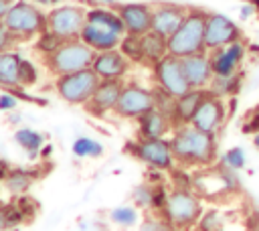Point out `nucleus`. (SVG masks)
I'll return each instance as SVG.
<instances>
[{
    "label": "nucleus",
    "instance_id": "nucleus-1",
    "mask_svg": "<svg viewBox=\"0 0 259 231\" xmlns=\"http://www.w3.org/2000/svg\"><path fill=\"white\" fill-rule=\"evenodd\" d=\"M170 144H172V152H174L176 164H180V166L208 168L219 158L217 136L200 132L192 124L176 126L172 130Z\"/></svg>",
    "mask_w": 259,
    "mask_h": 231
},
{
    "label": "nucleus",
    "instance_id": "nucleus-2",
    "mask_svg": "<svg viewBox=\"0 0 259 231\" xmlns=\"http://www.w3.org/2000/svg\"><path fill=\"white\" fill-rule=\"evenodd\" d=\"M125 34L127 30L117 10H113L111 6L87 8V18L81 30V41L89 45L95 53L119 49V43Z\"/></svg>",
    "mask_w": 259,
    "mask_h": 231
},
{
    "label": "nucleus",
    "instance_id": "nucleus-3",
    "mask_svg": "<svg viewBox=\"0 0 259 231\" xmlns=\"http://www.w3.org/2000/svg\"><path fill=\"white\" fill-rule=\"evenodd\" d=\"M208 12L202 8H188L186 18L178 26V30L168 38V55L184 59L188 55L204 53V30H206Z\"/></svg>",
    "mask_w": 259,
    "mask_h": 231
},
{
    "label": "nucleus",
    "instance_id": "nucleus-4",
    "mask_svg": "<svg viewBox=\"0 0 259 231\" xmlns=\"http://www.w3.org/2000/svg\"><path fill=\"white\" fill-rule=\"evenodd\" d=\"M2 22L16 41H28L47 30V12L30 0H14Z\"/></svg>",
    "mask_w": 259,
    "mask_h": 231
},
{
    "label": "nucleus",
    "instance_id": "nucleus-5",
    "mask_svg": "<svg viewBox=\"0 0 259 231\" xmlns=\"http://www.w3.org/2000/svg\"><path fill=\"white\" fill-rule=\"evenodd\" d=\"M202 213V201L194 188H172L168 195V203L162 211L164 219L180 231L194 227Z\"/></svg>",
    "mask_w": 259,
    "mask_h": 231
},
{
    "label": "nucleus",
    "instance_id": "nucleus-6",
    "mask_svg": "<svg viewBox=\"0 0 259 231\" xmlns=\"http://www.w3.org/2000/svg\"><path fill=\"white\" fill-rule=\"evenodd\" d=\"M93 59H95V51L89 45H85L81 38H73V41H65L53 55L47 57V67L53 75L61 77L89 69L93 65Z\"/></svg>",
    "mask_w": 259,
    "mask_h": 231
},
{
    "label": "nucleus",
    "instance_id": "nucleus-7",
    "mask_svg": "<svg viewBox=\"0 0 259 231\" xmlns=\"http://www.w3.org/2000/svg\"><path fill=\"white\" fill-rule=\"evenodd\" d=\"M99 77L97 73L89 67L83 71H75L69 75H61L55 81V89L59 93L61 99H65L71 105H87L91 95L95 93L97 85H99Z\"/></svg>",
    "mask_w": 259,
    "mask_h": 231
},
{
    "label": "nucleus",
    "instance_id": "nucleus-8",
    "mask_svg": "<svg viewBox=\"0 0 259 231\" xmlns=\"http://www.w3.org/2000/svg\"><path fill=\"white\" fill-rule=\"evenodd\" d=\"M85 18H87V8L77 4H59L53 6L47 14V28L55 32L61 41L81 38Z\"/></svg>",
    "mask_w": 259,
    "mask_h": 231
},
{
    "label": "nucleus",
    "instance_id": "nucleus-9",
    "mask_svg": "<svg viewBox=\"0 0 259 231\" xmlns=\"http://www.w3.org/2000/svg\"><path fill=\"white\" fill-rule=\"evenodd\" d=\"M125 150L130 154H134L140 162L148 164L152 170L170 172L172 168H176V158H174V152H172V144L166 138H158V140L138 138L136 142L127 144Z\"/></svg>",
    "mask_w": 259,
    "mask_h": 231
},
{
    "label": "nucleus",
    "instance_id": "nucleus-10",
    "mask_svg": "<svg viewBox=\"0 0 259 231\" xmlns=\"http://www.w3.org/2000/svg\"><path fill=\"white\" fill-rule=\"evenodd\" d=\"M154 81H156V87L164 89L166 93H170L172 97H180L184 95L190 87L186 75H184V69H182V59L178 57H172V55H166L162 61H158L154 67Z\"/></svg>",
    "mask_w": 259,
    "mask_h": 231
},
{
    "label": "nucleus",
    "instance_id": "nucleus-11",
    "mask_svg": "<svg viewBox=\"0 0 259 231\" xmlns=\"http://www.w3.org/2000/svg\"><path fill=\"white\" fill-rule=\"evenodd\" d=\"M235 41H243L241 26L223 12H208L206 16V30H204V45L206 51H214L227 47Z\"/></svg>",
    "mask_w": 259,
    "mask_h": 231
},
{
    "label": "nucleus",
    "instance_id": "nucleus-12",
    "mask_svg": "<svg viewBox=\"0 0 259 231\" xmlns=\"http://www.w3.org/2000/svg\"><path fill=\"white\" fill-rule=\"evenodd\" d=\"M154 107H156L154 89L142 87V85H138V83H127V85H123V89H121V95H119L115 113H117L119 118L138 120L140 115H144L146 111H150V109H154Z\"/></svg>",
    "mask_w": 259,
    "mask_h": 231
},
{
    "label": "nucleus",
    "instance_id": "nucleus-13",
    "mask_svg": "<svg viewBox=\"0 0 259 231\" xmlns=\"http://www.w3.org/2000/svg\"><path fill=\"white\" fill-rule=\"evenodd\" d=\"M208 91V89H206ZM229 107H227V99H221L217 95H210L206 93V97L202 99V103L198 105L196 113L192 115V126L200 132H206V134H219L221 128L225 126L227 118H229Z\"/></svg>",
    "mask_w": 259,
    "mask_h": 231
},
{
    "label": "nucleus",
    "instance_id": "nucleus-14",
    "mask_svg": "<svg viewBox=\"0 0 259 231\" xmlns=\"http://www.w3.org/2000/svg\"><path fill=\"white\" fill-rule=\"evenodd\" d=\"M208 55H210L214 77H231V75L241 73V67L247 57V47L243 41H235L227 47L208 51Z\"/></svg>",
    "mask_w": 259,
    "mask_h": 231
},
{
    "label": "nucleus",
    "instance_id": "nucleus-15",
    "mask_svg": "<svg viewBox=\"0 0 259 231\" xmlns=\"http://www.w3.org/2000/svg\"><path fill=\"white\" fill-rule=\"evenodd\" d=\"M188 8L176 2H162L158 6H154L152 10V30L170 38L178 26L182 24V20L186 18Z\"/></svg>",
    "mask_w": 259,
    "mask_h": 231
},
{
    "label": "nucleus",
    "instance_id": "nucleus-16",
    "mask_svg": "<svg viewBox=\"0 0 259 231\" xmlns=\"http://www.w3.org/2000/svg\"><path fill=\"white\" fill-rule=\"evenodd\" d=\"M123 20V26L127 30V34H146L148 30H152V6L146 2H125V4H117L115 8Z\"/></svg>",
    "mask_w": 259,
    "mask_h": 231
},
{
    "label": "nucleus",
    "instance_id": "nucleus-17",
    "mask_svg": "<svg viewBox=\"0 0 259 231\" xmlns=\"http://www.w3.org/2000/svg\"><path fill=\"white\" fill-rule=\"evenodd\" d=\"M121 89H123L121 79H101L87 103V109L93 115H105L109 111H115Z\"/></svg>",
    "mask_w": 259,
    "mask_h": 231
},
{
    "label": "nucleus",
    "instance_id": "nucleus-18",
    "mask_svg": "<svg viewBox=\"0 0 259 231\" xmlns=\"http://www.w3.org/2000/svg\"><path fill=\"white\" fill-rule=\"evenodd\" d=\"M91 69L97 73L99 79H123V75L130 69V59L119 49L101 51L95 53Z\"/></svg>",
    "mask_w": 259,
    "mask_h": 231
},
{
    "label": "nucleus",
    "instance_id": "nucleus-19",
    "mask_svg": "<svg viewBox=\"0 0 259 231\" xmlns=\"http://www.w3.org/2000/svg\"><path fill=\"white\" fill-rule=\"evenodd\" d=\"M182 69H184V75H186L192 89H206L210 85L212 77H214L208 51L184 57L182 59Z\"/></svg>",
    "mask_w": 259,
    "mask_h": 231
},
{
    "label": "nucleus",
    "instance_id": "nucleus-20",
    "mask_svg": "<svg viewBox=\"0 0 259 231\" xmlns=\"http://www.w3.org/2000/svg\"><path fill=\"white\" fill-rule=\"evenodd\" d=\"M172 130H174L172 120L164 111H160L158 107H154V109H150L138 118V136L144 140L166 138V134Z\"/></svg>",
    "mask_w": 259,
    "mask_h": 231
},
{
    "label": "nucleus",
    "instance_id": "nucleus-21",
    "mask_svg": "<svg viewBox=\"0 0 259 231\" xmlns=\"http://www.w3.org/2000/svg\"><path fill=\"white\" fill-rule=\"evenodd\" d=\"M206 89H188L184 95L176 97L174 103V113H172V126H186L192 122V115L196 113L198 105L206 97Z\"/></svg>",
    "mask_w": 259,
    "mask_h": 231
},
{
    "label": "nucleus",
    "instance_id": "nucleus-22",
    "mask_svg": "<svg viewBox=\"0 0 259 231\" xmlns=\"http://www.w3.org/2000/svg\"><path fill=\"white\" fill-rule=\"evenodd\" d=\"M22 55L18 51H4L0 53V87L12 91L20 85L18 79V67H20Z\"/></svg>",
    "mask_w": 259,
    "mask_h": 231
},
{
    "label": "nucleus",
    "instance_id": "nucleus-23",
    "mask_svg": "<svg viewBox=\"0 0 259 231\" xmlns=\"http://www.w3.org/2000/svg\"><path fill=\"white\" fill-rule=\"evenodd\" d=\"M142 53H144V63L154 67L158 61H162L168 55V38L154 30H148L146 34H142Z\"/></svg>",
    "mask_w": 259,
    "mask_h": 231
},
{
    "label": "nucleus",
    "instance_id": "nucleus-24",
    "mask_svg": "<svg viewBox=\"0 0 259 231\" xmlns=\"http://www.w3.org/2000/svg\"><path fill=\"white\" fill-rule=\"evenodd\" d=\"M241 85H243V73H237L231 77H212V81L206 89L210 95H217L221 99H231L239 93Z\"/></svg>",
    "mask_w": 259,
    "mask_h": 231
},
{
    "label": "nucleus",
    "instance_id": "nucleus-25",
    "mask_svg": "<svg viewBox=\"0 0 259 231\" xmlns=\"http://www.w3.org/2000/svg\"><path fill=\"white\" fill-rule=\"evenodd\" d=\"M14 140L22 150H26L30 158H36L45 146V136L32 128H18L14 132Z\"/></svg>",
    "mask_w": 259,
    "mask_h": 231
},
{
    "label": "nucleus",
    "instance_id": "nucleus-26",
    "mask_svg": "<svg viewBox=\"0 0 259 231\" xmlns=\"http://www.w3.org/2000/svg\"><path fill=\"white\" fill-rule=\"evenodd\" d=\"M36 174L32 170H26V168H12L4 180L6 188L14 195H20V192H26L30 188V184L34 182Z\"/></svg>",
    "mask_w": 259,
    "mask_h": 231
},
{
    "label": "nucleus",
    "instance_id": "nucleus-27",
    "mask_svg": "<svg viewBox=\"0 0 259 231\" xmlns=\"http://www.w3.org/2000/svg\"><path fill=\"white\" fill-rule=\"evenodd\" d=\"M71 150H73V156H77V158H97V156L103 154V146L97 140L89 138V136L77 138L73 142V148Z\"/></svg>",
    "mask_w": 259,
    "mask_h": 231
},
{
    "label": "nucleus",
    "instance_id": "nucleus-28",
    "mask_svg": "<svg viewBox=\"0 0 259 231\" xmlns=\"http://www.w3.org/2000/svg\"><path fill=\"white\" fill-rule=\"evenodd\" d=\"M119 51L130 59V63H144L142 36L140 34H125L119 43Z\"/></svg>",
    "mask_w": 259,
    "mask_h": 231
},
{
    "label": "nucleus",
    "instance_id": "nucleus-29",
    "mask_svg": "<svg viewBox=\"0 0 259 231\" xmlns=\"http://www.w3.org/2000/svg\"><path fill=\"white\" fill-rule=\"evenodd\" d=\"M219 164L225 166V168H231V170H243L245 164H247V154L241 146H233V148H229L221 154Z\"/></svg>",
    "mask_w": 259,
    "mask_h": 231
},
{
    "label": "nucleus",
    "instance_id": "nucleus-30",
    "mask_svg": "<svg viewBox=\"0 0 259 231\" xmlns=\"http://www.w3.org/2000/svg\"><path fill=\"white\" fill-rule=\"evenodd\" d=\"M65 41H61L55 32H51L49 28L45 30V32H40L38 36H36V43H34V49L40 53V55H45V57H49V55H53L61 45H63Z\"/></svg>",
    "mask_w": 259,
    "mask_h": 231
},
{
    "label": "nucleus",
    "instance_id": "nucleus-31",
    "mask_svg": "<svg viewBox=\"0 0 259 231\" xmlns=\"http://www.w3.org/2000/svg\"><path fill=\"white\" fill-rule=\"evenodd\" d=\"M132 199H134V205L142 207V209H152V199H154V184L152 182H142L134 188L132 192Z\"/></svg>",
    "mask_w": 259,
    "mask_h": 231
},
{
    "label": "nucleus",
    "instance_id": "nucleus-32",
    "mask_svg": "<svg viewBox=\"0 0 259 231\" xmlns=\"http://www.w3.org/2000/svg\"><path fill=\"white\" fill-rule=\"evenodd\" d=\"M18 79H20V85L22 87H30V85H34L38 81V69H36V65L30 59H26V57H22V61H20Z\"/></svg>",
    "mask_w": 259,
    "mask_h": 231
},
{
    "label": "nucleus",
    "instance_id": "nucleus-33",
    "mask_svg": "<svg viewBox=\"0 0 259 231\" xmlns=\"http://www.w3.org/2000/svg\"><path fill=\"white\" fill-rule=\"evenodd\" d=\"M221 225H223V215L217 211V209H210V211H204L196 223L198 231H221Z\"/></svg>",
    "mask_w": 259,
    "mask_h": 231
},
{
    "label": "nucleus",
    "instance_id": "nucleus-34",
    "mask_svg": "<svg viewBox=\"0 0 259 231\" xmlns=\"http://www.w3.org/2000/svg\"><path fill=\"white\" fill-rule=\"evenodd\" d=\"M109 219L113 221V223H117V225H123V227H130V225H134L136 221H138V211L134 209V207H117V209H113L111 213H109Z\"/></svg>",
    "mask_w": 259,
    "mask_h": 231
},
{
    "label": "nucleus",
    "instance_id": "nucleus-35",
    "mask_svg": "<svg viewBox=\"0 0 259 231\" xmlns=\"http://www.w3.org/2000/svg\"><path fill=\"white\" fill-rule=\"evenodd\" d=\"M168 195H170V190L166 188V184H164V182L154 184L152 209H154V211H158V213H162V211H164V207H166V203H168Z\"/></svg>",
    "mask_w": 259,
    "mask_h": 231
},
{
    "label": "nucleus",
    "instance_id": "nucleus-36",
    "mask_svg": "<svg viewBox=\"0 0 259 231\" xmlns=\"http://www.w3.org/2000/svg\"><path fill=\"white\" fill-rule=\"evenodd\" d=\"M243 132L245 134H257L259 132V103L249 111V115L243 122Z\"/></svg>",
    "mask_w": 259,
    "mask_h": 231
},
{
    "label": "nucleus",
    "instance_id": "nucleus-37",
    "mask_svg": "<svg viewBox=\"0 0 259 231\" xmlns=\"http://www.w3.org/2000/svg\"><path fill=\"white\" fill-rule=\"evenodd\" d=\"M142 231H178L174 229L164 217L162 219H146L142 225Z\"/></svg>",
    "mask_w": 259,
    "mask_h": 231
},
{
    "label": "nucleus",
    "instance_id": "nucleus-38",
    "mask_svg": "<svg viewBox=\"0 0 259 231\" xmlns=\"http://www.w3.org/2000/svg\"><path fill=\"white\" fill-rule=\"evenodd\" d=\"M18 101H20V97L16 93H12L8 89L2 91L0 93V111H12V109H16Z\"/></svg>",
    "mask_w": 259,
    "mask_h": 231
},
{
    "label": "nucleus",
    "instance_id": "nucleus-39",
    "mask_svg": "<svg viewBox=\"0 0 259 231\" xmlns=\"http://www.w3.org/2000/svg\"><path fill=\"white\" fill-rule=\"evenodd\" d=\"M14 34L6 28V24L0 20V53H4V51H10V47L14 45Z\"/></svg>",
    "mask_w": 259,
    "mask_h": 231
},
{
    "label": "nucleus",
    "instance_id": "nucleus-40",
    "mask_svg": "<svg viewBox=\"0 0 259 231\" xmlns=\"http://www.w3.org/2000/svg\"><path fill=\"white\" fill-rule=\"evenodd\" d=\"M253 14H257V8H255V4H253V2H245V4L241 6V12H239L241 20H249Z\"/></svg>",
    "mask_w": 259,
    "mask_h": 231
},
{
    "label": "nucleus",
    "instance_id": "nucleus-41",
    "mask_svg": "<svg viewBox=\"0 0 259 231\" xmlns=\"http://www.w3.org/2000/svg\"><path fill=\"white\" fill-rule=\"evenodd\" d=\"M83 2H87L89 8L91 6H115V0H83Z\"/></svg>",
    "mask_w": 259,
    "mask_h": 231
},
{
    "label": "nucleus",
    "instance_id": "nucleus-42",
    "mask_svg": "<svg viewBox=\"0 0 259 231\" xmlns=\"http://www.w3.org/2000/svg\"><path fill=\"white\" fill-rule=\"evenodd\" d=\"M12 4H14V0H0V20L6 16V12L10 10Z\"/></svg>",
    "mask_w": 259,
    "mask_h": 231
},
{
    "label": "nucleus",
    "instance_id": "nucleus-43",
    "mask_svg": "<svg viewBox=\"0 0 259 231\" xmlns=\"http://www.w3.org/2000/svg\"><path fill=\"white\" fill-rule=\"evenodd\" d=\"M10 170H12V168L8 166V162H6V160H0V180H2V182L6 180V176H8Z\"/></svg>",
    "mask_w": 259,
    "mask_h": 231
},
{
    "label": "nucleus",
    "instance_id": "nucleus-44",
    "mask_svg": "<svg viewBox=\"0 0 259 231\" xmlns=\"http://www.w3.org/2000/svg\"><path fill=\"white\" fill-rule=\"evenodd\" d=\"M51 152H53V146H51V144H45V146H42V150H40V156H45V158H47V156H51Z\"/></svg>",
    "mask_w": 259,
    "mask_h": 231
},
{
    "label": "nucleus",
    "instance_id": "nucleus-45",
    "mask_svg": "<svg viewBox=\"0 0 259 231\" xmlns=\"http://www.w3.org/2000/svg\"><path fill=\"white\" fill-rule=\"evenodd\" d=\"M4 227H8L6 225V215H4V205L0 207V229H4Z\"/></svg>",
    "mask_w": 259,
    "mask_h": 231
},
{
    "label": "nucleus",
    "instance_id": "nucleus-46",
    "mask_svg": "<svg viewBox=\"0 0 259 231\" xmlns=\"http://www.w3.org/2000/svg\"><path fill=\"white\" fill-rule=\"evenodd\" d=\"M251 142H253V146H255V150H257V152H259V132H257V134H253V136H251Z\"/></svg>",
    "mask_w": 259,
    "mask_h": 231
},
{
    "label": "nucleus",
    "instance_id": "nucleus-47",
    "mask_svg": "<svg viewBox=\"0 0 259 231\" xmlns=\"http://www.w3.org/2000/svg\"><path fill=\"white\" fill-rule=\"evenodd\" d=\"M30 2H34V4H38V6H45V4H49V0H30Z\"/></svg>",
    "mask_w": 259,
    "mask_h": 231
},
{
    "label": "nucleus",
    "instance_id": "nucleus-48",
    "mask_svg": "<svg viewBox=\"0 0 259 231\" xmlns=\"http://www.w3.org/2000/svg\"><path fill=\"white\" fill-rule=\"evenodd\" d=\"M49 4L51 6H59V4H63V0H49Z\"/></svg>",
    "mask_w": 259,
    "mask_h": 231
},
{
    "label": "nucleus",
    "instance_id": "nucleus-49",
    "mask_svg": "<svg viewBox=\"0 0 259 231\" xmlns=\"http://www.w3.org/2000/svg\"><path fill=\"white\" fill-rule=\"evenodd\" d=\"M249 2H253V4H255V8H257V14H259V0H249Z\"/></svg>",
    "mask_w": 259,
    "mask_h": 231
}]
</instances>
